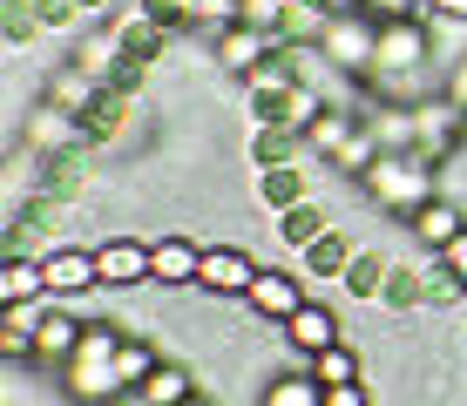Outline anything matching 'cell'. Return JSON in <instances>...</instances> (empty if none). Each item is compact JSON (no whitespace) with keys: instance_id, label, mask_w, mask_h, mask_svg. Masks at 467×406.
<instances>
[{"instance_id":"5b68a950","label":"cell","mask_w":467,"mask_h":406,"mask_svg":"<svg viewBox=\"0 0 467 406\" xmlns=\"http://www.w3.org/2000/svg\"><path fill=\"white\" fill-rule=\"evenodd\" d=\"M271 55H285V35H271V27H251V21L223 27V35L211 41V61H217V75H237V81H244L251 68H265Z\"/></svg>"},{"instance_id":"7c38bea8","label":"cell","mask_w":467,"mask_h":406,"mask_svg":"<svg viewBox=\"0 0 467 406\" xmlns=\"http://www.w3.org/2000/svg\"><path fill=\"white\" fill-rule=\"evenodd\" d=\"M95 265H102V291H136V285H150V244L142 237H102L95 244Z\"/></svg>"},{"instance_id":"7402d4cb","label":"cell","mask_w":467,"mask_h":406,"mask_svg":"<svg viewBox=\"0 0 467 406\" xmlns=\"http://www.w3.org/2000/svg\"><path fill=\"white\" fill-rule=\"evenodd\" d=\"M352 129H359V109H326V116L305 129V150H312L318 162H332V156L352 142Z\"/></svg>"},{"instance_id":"6da1fadb","label":"cell","mask_w":467,"mask_h":406,"mask_svg":"<svg viewBox=\"0 0 467 406\" xmlns=\"http://www.w3.org/2000/svg\"><path fill=\"white\" fill-rule=\"evenodd\" d=\"M359 190L379 210H393V217L407 224L427 197H441V162H427V156H379L373 170L359 176Z\"/></svg>"},{"instance_id":"d6986e66","label":"cell","mask_w":467,"mask_h":406,"mask_svg":"<svg viewBox=\"0 0 467 406\" xmlns=\"http://www.w3.org/2000/svg\"><path fill=\"white\" fill-rule=\"evenodd\" d=\"M332 224H339V217H332L326 203L305 197V203H292V210H278V217H271V231H278L285 251H305V244H318V237L332 231Z\"/></svg>"},{"instance_id":"3957f363","label":"cell","mask_w":467,"mask_h":406,"mask_svg":"<svg viewBox=\"0 0 467 406\" xmlns=\"http://www.w3.org/2000/svg\"><path fill=\"white\" fill-rule=\"evenodd\" d=\"M318 55L332 61L339 75H373V55H379V21L366 7H346V14H332L326 21V35H318Z\"/></svg>"},{"instance_id":"30bf717a","label":"cell","mask_w":467,"mask_h":406,"mask_svg":"<svg viewBox=\"0 0 467 406\" xmlns=\"http://www.w3.org/2000/svg\"><path fill=\"white\" fill-rule=\"evenodd\" d=\"M61 393H68L75 406H116L129 386H122L116 359H68L61 366Z\"/></svg>"},{"instance_id":"4fadbf2b","label":"cell","mask_w":467,"mask_h":406,"mask_svg":"<svg viewBox=\"0 0 467 406\" xmlns=\"http://www.w3.org/2000/svg\"><path fill=\"white\" fill-rule=\"evenodd\" d=\"M352 257H359V237L332 224L318 244H305V251H298V271H305V278H318V285H339L346 271H352Z\"/></svg>"},{"instance_id":"9c48e42d","label":"cell","mask_w":467,"mask_h":406,"mask_svg":"<svg viewBox=\"0 0 467 406\" xmlns=\"http://www.w3.org/2000/svg\"><path fill=\"white\" fill-rule=\"evenodd\" d=\"M197 265H203V244L197 237H176L170 231V237L150 244V285L156 291H183V285L197 291Z\"/></svg>"},{"instance_id":"44dd1931","label":"cell","mask_w":467,"mask_h":406,"mask_svg":"<svg viewBox=\"0 0 467 406\" xmlns=\"http://www.w3.org/2000/svg\"><path fill=\"white\" fill-rule=\"evenodd\" d=\"M27 298H55L41 257H7V265H0V305H27Z\"/></svg>"},{"instance_id":"1f68e13d","label":"cell","mask_w":467,"mask_h":406,"mask_svg":"<svg viewBox=\"0 0 467 406\" xmlns=\"http://www.w3.org/2000/svg\"><path fill=\"white\" fill-rule=\"evenodd\" d=\"M461 291H467V278H461Z\"/></svg>"},{"instance_id":"603a6c76","label":"cell","mask_w":467,"mask_h":406,"mask_svg":"<svg viewBox=\"0 0 467 406\" xmlns=\"http://www.w3.org/2000/svg\"><path fill=\"white\" fill-rule=\"evenodd\" d=\"M163 359H170V352L156 346V338H136V332H129V338H122V352H116V372H122L129 393H142V380H150V372L163 366Z\"/></svg>"},{"instance_id":"e0dca14e","label":"cell","mask_w":467,"mask_h":406,"mask_svg":"<svg viewBox=\"0 0 467 406\" xmlns=\"http://www.w3.org/2000/svg\"><path fill=\"white\" fill-rule=\"evenodd\" d=\"M257 406H326V386H318V372L292 359L278 372H265V386H257Z\"/></svg>"},{"instance_id":"8fae6325","label":"cell","mask_w":467,"mask_h":406,"mask_svg":"<svg viewBox=\"0 0 467 406\" xmlns=\"http://www.w3.org/2000/svg\"><path fill=\"white\" fill-rule=\"evenodd\" d=\"M461 231H467V203H461V197H447V190H441V197H427V203L407 217V237L420 244V251H447V244H454Z\"/></svg>"},{"instance_id":"4dcf8cb0","label":"cell","mask_w":467,"mask_h":406,"mask_svg":"<svg viewBox=\"0 0 467 406\" xmlns=\"http://www.w3.org/2000/svg\"><path fill=\"white\" fill-rule=\"evenodd\" d=\"M183 406H217V400H211V393H203V386H197V393H190Z\"/></svg>"},{"instance_id":"f546056e","label":"cell","mask_w":467,"mask_h":406,"mask_svg":"<svg viewBox=\"0 0 467 406\" xmlns=\"http://www.w3.org/2000/svg\"><path fill=\"white\" fill-rule=\"evenodd\" d=\"M433 257H441V265L454 271V278H467V231H461L454 244H447V251H433Z\"/></svg>"},{"instance_id":"2e32d148","label":"cell","mask_w":467,"mask_h":406,"mask_svg":"<svg viewBox=\"0 0 467 406\" xmlns=\"http://www.w3.org/2000/svg\"><path fill=\"white\" fill-rule=\"evenodd\" d=\"M82 116H68V109H55V102H41V109H27V150L35 156H55V150H82Z\"/></svg>"},{"instance_id":"277c9868","label":"cell","mask_w":467,"mask_h":406,"mask_svg":"<svg viewBox=\"0 0 467 406\" xmlns=\"http://www.w3.org/2000/svg\"><path fill=\"white\" fill-rule=\"evenodd\" d=\"M257 257L244 251V244H203V265H197V291L203 298H237L244 305V291L257 285Z\"/></svg>"},{"instance_id":"ffe728a7","label":"cell","mask_w":467,"mask_h":406,"mask_svg":"<svg viewBox=\"0 0 467 406\" xmlns=\"http://www.w3.org/2000/svg\"><path fill=\"white\" fill-rule=\"evenodd\" d=\"M190 393H197V372H190L183 359H163V366H156L150 372V380H142V406H183Z\"/></svg>"},{"instance_id":"f1b7e54d","label":"cell","mask_w":467,"mask_h":406,"mask_svg":"<svg viewBox=\"0 0 467 406\" xmlns=\"http://www.w3.org/2000/svg\"><path fill=\"white\" fill-rule=\"evenodd\" d=\"M447 61H454V68H447V95L467 109V47H461V55H447Z\"/></svg>"},{"instance_id":"ba28073f","label":"cell","mask_w":467,"mask_h":406,"mask_svg":"<svg viewBox=\"0 0 467 406\" xmlns=\"http://www.w3.org/2000/svg\"><path fill=\"white\" fill-rule=\"evenodd\" d=\"M305 298H312V291H305V278H298V271L265 265V271H257V285L244 291V312H251L257 325H285V318H292Z\"/></svg>"},{"instance_id":"d4e9b609","label":"cell","mask_w":467,"mask_h":406,"mask_svg":"<svg viewBox=\"0 0 467 406\" xmlns=\"http://www.w3.org/2000/svg\"><path fill=\"white\" fill-rule=\"evenodd\" d=\"M285 14H292V0H244V21L271 27V35H285Z\"/></svg>"},{"instance_id":"83f0119b","label":"cell","mask_w":467,"mask_h":406,"mask_svg":"<svg viewBox=\"0 0 467 406\" xmlns=\"http://www.w3.org/2000/svg\"><path fill=\"white\" fill-rule=\"evenodd\" d=\"M352 7H366L373 21H407V14H420V0H352Z\"/></svg>"},{"instance_id":"ac0fdd59","label":"cell","mask_w":467,"mask_h":406,"mask_svg":"<svg viewBox=\"0 0 467 406\" xmlns=\"http://www.w3.org/2000/svg\"><path fill=\"white\" fill-rule=\"evenodd\" d=\"M82 332H88V318H75V312H47V325L35 332V366H68L75 352H82Z\"/></svg>"},{"instance_id":"4316f807","label":"cell","mask_w":467,"mask_h":406,"mask_svg":"<svg viewBox=\"0 0 467 406\" xmlns=\"http://www.w3.org/2000/svg\"><path fill=\"white\" fill-rule=\"evenodd\" d=\"M420 14L441 27H467V0H420Z\"/></svg>"},{"instance_id":"cb8c5ba5","label":"cell","mask_w":467,"mask_h":406,"mask_svg":"<svg viewBox=\"0 0 467 406\" xmlns=\"http://www.w3.org/2000/svg\"><path fill=\"white\" fill-rule=\"evenodd\" d=\"M318 372V386H346V380H373V372H366V359H359V346H352V338H339V346H326L318 352V359H305Z\"/></svg>"},{"instance_id":"8992f818","label":"cell","mask_w":467,"mask_h":406,"mask_svg":"<svg viewBox=\"0 0 467 406\" xmlns=\"http://www.w3.org/2000/svg\"><path fill=\"white\" fill-rule=\"evenodd\" d=\"M278 338H285V352H292V359H318L326 346H339V338H346V318L332 312L326 298H305L298 312L278 325Z\"/></svg>"},{"instance_id":"484cf974","label":"cell","mask_w":467,"mask_h":406,"mask_svg":"<svg viewBox=\"0 0 467 406\" xmlns=\"http://www.w3.org/2000/svg\"><path fill=\"white\" fill-rule=\"evenodd\" d=\"M326 406H373V380H346V386H326Z\"/></svg>"},{"instance_id":"9a60e30c","label":"cell","mask_w":467,"mask_h":406,"mask_svg":"<svg viewBox=\"0 0 467 406\" xmlns=\"http://www.w3.org/2000/svg\"><path fill=\"white\" fill-rule=\"evenodd\" d=\"M251 190H257V203L278 217V210H292V203L312 197V162H271V170L251 176Z\"/></svg>"},{"instance_id":"52a82bcc","label":"cell","mask_w":467,"mask_h":406,"mask_svg":"<svg viewBox=\"0 0 467 406\" xmlns=\"http://www.w3.org/2000/svg\"><path fill=\"white\" fill-rule=\"evenodd\" d=\"M41 271H47V291H55L61 305H68V298H88V291H102L95 244H55V251L41 257Z\"/></svg>"},{"instance_id":"5bb4252c","label":"cell","mask_w":467,"mask_h":406,"mask_svg":"<svg viewBox=\"0 0 467 406\" xmlns=\"http://www.w3.org/2000/svg\"><path fill=\"white\" fill-rule=\"evenodd\" d=\"M393 265H400L393 251H379V244H359V257H352V271L339 278V291H346L352 305H379L386 285H393Z\"/></svg>"},{"instance_id":"7a4b0ae2","label":"cell","mask_w":467,"mask_h":406,"mask_svg":"<svg viewBox=\"0 0 467 406\" xmlns=\"http://www.w3.org/2000/svg\"><path fill=\"white\" fill-rule=\"evenodd\" d=\"M433 35H441V27H433L427 14H407V21H379V55H373V75H366V81L433 68Z\"/></svg>"}]
</instances>
